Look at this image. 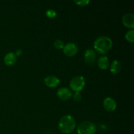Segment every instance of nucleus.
<instances>
[{
	"label": "nucleus",
	"instance_id": "1",
	"mask_svg": "<svg viewBox=\"0 0 134 134\" xmlns=\"http://www.w3.org/2000/svg\"><path fill=\"white\" fill-rule=\"evenodd\" d=\"M113 46V41L111 38L107 36H101L97 38L94 43V51L99 54H105Z\"/></svg>",
	"mask_w": 134,
	"mask_h": 134
},
{
	"label": "nucleus",
	"instance_id": "2",
	"mask_svg": "<svg viewBox=\"0 0 134 134\" xmlns=\"http://www.w3.org/2000/svg\"><path fill=\"white\" fill-rule=\"evenodd\" d=\"M76 127L75 120L74 118L69 115L63 116L60 119L58 123L59 130L62 133L65 134H69L74 131Z\"/></svg>",
	"mask_w": 134,
	"mask_h": 134
},
{
	"label": "nucleus",
	"instance_id": "3",
	"mask_svg": "<svg viewBox=\"0 0 134 134\" xmlns=\"http://www.w3.org/2000/svg\"><path fill=\"white\" fill-rule=\"evenodd\" d=\"M96 127L93 122L90 121H84L77 127L78 134H95Z\"/></svg>",
	"mask_w": 134,
	"mask_h": 134
},
{
	"label": "nucleus",
	"instance_id": "4",
	"mask_svg": "<svg viewBox=\"0 0 134 134\" xmlns=\"http://www.w3.org/2000/svg\"><path fill=\"white\" fill-rule=\"evenodd\" d=\"M85 83L86 81L82 76H76L71 80L69 86L73 91L80 92V91L83 90L85 88Z\"/></svg>",
	"mask_w": 134,
	"mask_h": 134
},
{
	"label": "nucleus",
	"instance_id": "5",
	"mask_svg": "<svg viewBox=\"0 0 134 134\" xmlns=\"http://www.w3.org/2000/svg\"><path fill=\"white\" fill-rule=\"evenodd\" d=\"M78 52V47L74 43H68L64 45L63 48V52L64 54L69 57H72L77 54Z\"/></svg>",
	"mask_w": 134,
	"mask_h": 134
},
{
	"label": "nucleus",
	"instance_id": "6",
	"mask_svg": "<svg viewBox=\"0 0 134 134\" xmlns=\"http://www.w3.org/2000/svg\"><path fill=\"white\" fill-rule=\"evenodd\" d=\"M57 96L62 100H69L72 97L71 90L68 88L62 87L58 90Z\"/></svg>",
	"mask_w": 134,
	"mask_h": 134
},
{
	"label": "nucleus",
	"instance_id": "7",
	"mask_svg": "<svg viewBox=\"0 0 134 134\" xmlns=\"http://www.w3.org/2000/svg\"><path fill=\"white\" fill-rule=\"evenodd\" d=\"M103 107L106 111L109 112H113L116 109V103L115 99L111 97L105 98L103 102Z\"/></svg>",
	"mask_w": 134,
	"mask_h": 134
},
{
	"label": "nucleus",
	"instance_id": "8",
	"mask_svg": "<svg viewBox=\"0 0 134 134\" xmlns=\"http://www.w3.org/2000/svg\"><path fill=\"white\" fill-rule=\"evenodd\" d=\"M84 58L86 64L93 65L96 60V52L92 49H87L85 52Z\"/></svg>",
	"mask_w": 134,
	"mask_h": 134
},
{
	"label": "nucleus",
	"instance_id": "9",
	"mask_svg": "<svg viewBox=\"0 0 134 134\" xmlns=\"http://www.w3.org/2000/svg\"><path fill=\"white\" fill-rule=\"evenodd\" d=\"M122 24L124 26L131 30L134 28V14L133 13H127L122 17Z\"/></svg>",
	"mask_w": 134,
	"mask_h": 134
},
{
	"label": "nucleus",
	"instance_id": "10",
	"mask_svg": "<svg viewBox=\"0 0 134 134\" xmlns=\"http://www.w3.org/2000/svg\"><path fill=\"white\" fill-rule=\"evenodd\" d=\"M44 82L47 86L49 88H56L59 86L60 81L57 77L54 75H49L45 77L44 79Z\"/></svg>",
	"mask_w": 134,
	"mask_h": 134
},
{
	"label": "nucleus",
	"instance_id": "11",
	"mask_svg": "<svg viewBox=\"0 0 134 134\" xmlns=\"http://www.w3.org/2000/svg\"><path fill=\"white\" fill-rule=\"evenodd\" d=\"M4 63L7 66H13L16 62V56L13 52H9L4 57Z\"/></svg>",
	"mask_w": 134,
	"mask_h": 134
},
{
	"label": "nucleus",
	"instance_id": "12",
	"mask_svg": "<svg viewBox=\"0 0 134 134\" xmlns=\"http://www.w3.org/2000/svg\"><path fill=\"white\" fill-rule=\"evenodd\" d=\"M98 65L99 68L102 70H105L109 65V60L106 56H102L98 58Z\"/></svg>",
	"mask_w": 134,
	"mask_h": 134
},
{
	"label": "nucleus",
	"instance_id": "13",
	"mask_svg": "<svg viewBox=\"0 0 134 134\" xmlns=\"http://www.w3.org/2000/svg\"><path fill=\"white\" fill-rule=\"evenodd\" d=\"M121 70V64L119 60H115L111 63L110 66V71L113 74H117Z\"/></svg>",
	"mask_w": 134,
	"mask_h": 134
},
{
	"label": "nucleus",
	"instance_id": "14",
	"mask_svg": "<svg viewBox=\"0 0 134 134\" xmlns=\"http://www.w3.org/2000/svg\"><path fill=\"white\" fill-rule=\"evenodd\" d=\"M125 38L128 42L133 43L134 41V30H130L126 32L125 35Z\"/></svg>",
	"mask_w": 134,
	"mask_h": 134
},
{
	"label": "nucleus",
	"instance_id": "15",
	"mask_svg": "<svg viewBox=\"0 0 134 134\" xmlns=\"http://www.w3.org/2000/svg\"><path fill=\"white\" fill-rule=\"evenodd\" d=\"M54 47L56 49H63V48L64 47V42L62 40H60V39H57V40H56L54 42Z\"/></svg>",
	"mask_w": 134,
	"mask_h": 134
},
{
	"label": "nucleus",
	"instance_id": "16",
	"mask_svg": "<svg viewBox=\"0 0 134 134\" xmlns=\"http://www.w3.org/2000/svg\"><path fill=\"white\" fill-rule=\"evenodd\" d=\"M46 16L49 18H54L56 17L57 13L53 9H48L45 13Z\"/></svg>",
	"mask_w": 134,
	"mask_h": 134
},
{
	"label": "nucleus",
	"instance_id": "17",
	"mask_svg": "<svg viewBox=\"0 0 134 134\" xmlns=\"http://www.w3.org/2000/svg\"><path fill=\"white\" fill-rule=\"evenodd\" d=\"M75 3L77 4L79 6H86L89 4L90 1L89 0H82V1H74Z\"/></svg>",
	"mask_w": 134,
	"mask_h": 134
},
{
	"label": "nucleus",
	"instance_id": "18",
	"mask_svg": "<svg viewBox=\"0 0 134 134\" xmlns=\"http://www.w3.org/2000/svg\"><path fill=\"white\" fill-rule=\"evenodd\" d=\"M73 100H74L75 102H78L81 100V99H82V96H81V93L80 92H75L74 94V95H73Z\"/></svg>",
	"mask_w": 134,
	"mask_h": 134
},
{
	"label": "nucleus",
	"instance_id": "19",
	"mask_svg": "<svg viewBox=\"0 0 134 134\" xmlns=\"http://www.w3.org/2000/svg\"><path fill=\"white\" fill-rule=\"evenodd\" d=\"M22 54V51L21 49H18V50H17L16 51V53H15V54H16V56H20L21 54Z\"/></svg>",
	"mask_w": 134,
	"mask_h": 134
}]
</instances>
